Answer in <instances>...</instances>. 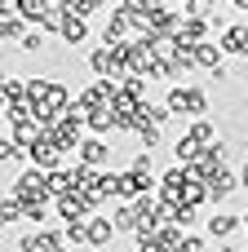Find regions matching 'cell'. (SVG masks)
I'll return each instance as SVG.
<instances>
[{"instance_id": "6da1fadb", "label": "cell", "mask_w": 248, "mask_h": 252, "mask_svg": "<svg viewBox=\"0 0 248 252\" xmlns=\"http://www.w3.org/2000/svg\"><path fill=\"white\" fill-rule=\"evenodd\" d=\"M164 106L182 120H209V89L204 84H173L169 93H164Z\"/></svg>"}, {"instance_id": "7a4b0ae2", "label": "cell", "mask_w": 248, "mask_h": 252, "mask_svg": "<svg viewBox=\"0 0 248 252\" xmlns=\"http://www.w3.org/2000/svg\"><path fill=\"white\" fill-rule=\"evenodd\" d=\"M27 159H31V168H40V173H58V168H67V164H62L67 155H62V146H58L49 133H44V137L27 151Z\"/></svg>"}, {"instance_id": "3957f363", "label": "cell", "mask_w": 248, "mask_h": 252, "mask_svg": "<svg viewBox=\"0 0 248 252\" xmlns=\"http://www.w3.org/2000/svg\"><path fill=\"white\" fill-rule=\"evenodd\" d=\"M67 248V235L58 226H44V230H27L18 239V252H62Z\"/></svg>"}, {"instance_id": "277c9868", "label": "cell", "mask_w": 248, "mask_h": 252, "mask_svg": "<svg viewBox=\"0 0 248 252\" xmlns=\"http://www.w3.org/2000/svg\"><path fill=\"white\" fill-rule=\"evenodd\" d=\"M75 164L98 168V173H111V142H106V137H84V146H80Z\"/></svg>"}, {"instance_id": "5b68a950", "label": "cell", "mask_w": 248, "mask_h": 252, "mask_svg": "<svg viewBox=\"0 0 248 252\" xmlns=\"http://www.w3.org/2000/svg\"><path fill=\"white\" fill-rule=\"evenodd\" d=\"M129 31H133V22L124 18L120 4H111V18H106V27H102V49H120V44H129V40H124Z\"/></svg>"}, {"instance_id": "8992f818", "label": "cell", "mask_w": 248, "mask_h": 252, "mask_svg": "<svg viewBox=\"0 0 248 252\" xmlns=\"http://www.w3.org/2000/svg\"><path fill=\"white\" fill-rule=\"evenodd\" d=\"M53 208H58V217H62L67 226H71V221H93V217H98V213L84 204V195H80V190H71V195L53 199Z\"/></svg>"}, {"instance_id": "52a82bcc", "label": "cell", "mask_w": 248, "mask_h": 252, "mask_svg": "<svg viewBox=\"0 0 248 252\" xmlns=\"http://www.w3.org/2000/svg\"><path fill=\"white\" fill-rule=\"evenodd\" d=\"M217 44H222L226 58H248V22H231V27L217 35Z\"/></svg>"}, {"instance_id": "ba28073f", "label": "cell", "mask_w": 248, "mask_h": 252, "mask_svg": "<svg viewBox=\"0 0 248 252\" xmlns=\"http://www.w3.org/2000/svg\"><path fill=\"white\" fill-rule=\"evenodd\" d=\"M204 230H209V239H217V244H226L235 230H244V221L235 217V213H226V208H217L209 221H204Z\"/></svg>"}, {"instance_id": "9c48e42d", "label": "cell", "mask_w": 248, "mask_h": 252, "mask_svg": "<svg viewBox=\"0 0 248 252\" xmlns=\"http://www.w3.org/2000/svg\"><path fill=\"white\" fill-rule=\"evenodd\" d=\"M235 190H240V173L222 168V173H213V182H209V204H217V208H222Z\"/></svg>"}, {"instance_id": "30bf717a", "label": "cell", "mask_w": 248, "mask_h": 252, "mask_svg": "<svg viewBox=\"0 0 248 252\" xmlns=\"http://www.w3.org/2000/svg\"><path fill=\"white\" fill-rule=\"evenodd\" d=\"M0 35H4V44H18V49H22V40L31 35V31H27V22L18 18V9H13V4H4V13H0Z\"/></svg>"}, {"instance_id": "8fae6325", "label": "cell", "mask_w": 248, "mask_h": 252, "mask_svg": "<svg viewBox=\"0 0 248 252\" xmlns=\"http://www.w3.org/2000/svg\"><path fill=\"white\" fill-rule=\"evenodd\" d=\"M209 31H213V27H209L204 18H182V27H177V44H191V49H195V44H209Z\"/></svg>"}, {"instance_id": "7c38bea8", "label": "cell", "mask_w": 248, "mask_h": 252, "mask_svg": "<svg viewBox=\"0 0 248 252\" xmlns=\"http://www.w3.org/2000/svg\"><path fill=\"white\" fill-rule=\"evenodd\" d=\"M111 221H115V230H120V235H138V226H142V217H138V204H115Z\"/></svg>"}, {"instance_id": "4fadbf2b", "label": "cell", "mask_w": 248, "mask_h": 252, "mask_svg": "<svg viewBox=\"0 0 248 252\" xmlns=\"http://www.w3.org/2000/svg\"><path fill=\"white\" fill-rule=\"evenodd\" d=\"M115 235H120V230H115L111 217H93V221H89V248H106Z\"/></svg>"}, {"instance_id": "5bb4252c", "label": "cell", "mask_w": 248, "mask_h": 252, "mask_svg": "<svg viewBox=\"0 0 248 252\" xmlns=\"http://www.w3.org/2000/svg\"><path fill=\"white\" fill-rule=\"evenodd\" d=\"M0 102H4V106H22V102H31V97H27V75H9L4 89H0Z\"/></svg>"}, {"instance_id": "9a60e30c", "label": "cell", "mask_w": 248, "mask_h": 252, "mask_svg": "<svg viewBox=\"0 0 248 252\" xmlns=\"http://www.w3.org/2000/svg\"><path fill=\"white\" fill-rule=\"evenodd\" d=\"M186 137H191V142H200V146H204V151H209V146H217V142H222V137H217V128H213V124H209V120H191V124H186Z\"/></svg>"}, {"instance_id": "2e32d148", "label": "cell", "mask_w": 248, "mask_h": 252, "mask_svg": "<svg viewBox=\"0 0 248 252\" xmlns=\"http://www.w3.org/2000/svg\"><path fill=\"white\" fill-rule=\"evenodd\" d=\"M84 40H89V22L75 18V13H67V22H62V44H84Z\"/></svg>"}, {"instance_id": "e0dca14e", "label": "cell", "mask_w": 248, "mask_h": 252, "mask_svg": "<svg viewBox=\"0 0 248 252\" xmlns=\"http://www.w3.org/2000/svg\"><path fill=\"white\" fill-rule=\"evenodd\" d=\"M169 120H173V111H169L164 102H146V106H142V115H138V124H151V128H164Z\"/></svg>"}, {"instance_id": "ac0fdd59", "label": "cell", "mask_w": 248, "mask_h": 252, "mask_svg": "<svg viewBox=\"0 0 248 252\" xmlns=\"http://www.w3.org/2000/svg\"><path fill=\"white\" fill-rule=\"evenodd\" d=\"M13 9H18V18H22V22H35V27H40V18H44L49 0H13Z\"/></svg>"}, {"instance_id": "d6986e66", "label": "cell", "mask_w": 248, "mask_h": 252, "mask_svg": "<svg viewBox=\"0 0 248 252\" xmlns=\"http://www.w3.org/2000/svg\"><path fill=\"white\" fill-rule=\"evenodd\" d=\"M62 9H67V13H75V18H84V22H89V18H93V13H98V9H111V4H98V0H62Z\"/></svg>"}, {"instance_id": "ffe728a7", "label": "cell", "mask_w": 248, "mask_h": 252, "mask_svg": "<svg viewBox=\"0 0 248 252\" xmlns=\"http://www.w3.org/2000/svg\"><path fill=\"white\" fill-rule=\"evenodd\" d=\"M169 66H173V80H182L186 71H195V49H191V44H182V49H177V58H173Z\"/></svg>"}, {"instance_id": "44dd1931", "label": "cell", "mask_w": 248, "mask_h": 252, "mask_svg": "<svg viewBox=\"0 0 248 252\" xmlns=\"http://www.w3.org/2000/svg\"><path fill=\"white\" fill-rule=\"evenodd\" d=\"M146 84H151L146 75H129V80L120 84V93H129L133 102H151V97H146Z\"/></svg>"}, {"instance_id": "7402d4cb", "label": "cell", "mask_w": 248, "mask_h": 252, "mask_svg": "<svg viewBox=\"0 0 248 252\" xmlns=\"http://www.w3.org/2000/svg\"><path fill=\"white\" fill-rule=\"evenodd\" d=\"M62 235H67V248H84L89 244V221H71V226H62Z\"/></svg>"}, {"instance_id": "603a6c76", "label": "cell", "mask_w": 248, "mask_h": 252, "mask_svg": "<svg viewBox=\"0 0 248 252\" xmlns=\"http://www.w3.org/2000/svg\"><path fill=\"white\" fill-rule=\"evenodd\" d=\"M129 173H133V177H155V159H151V151H138L133 164H129Z\"/></svg>"}, {"instance_id": "cb8c5ba5", "label": "cell", "mask_w": 248, "mask_h": 252, "mask_svg": "<svg viewBox=\"0 0 248 252\" xmlns=\"http://www.w3.org/2000/svg\"><path fill=\"white\" fill-rule=\"evenodd\" d=\"M138 142H142V151H155V146L164 142V128H151V124H138Z\"/></svg>"}, {"instance_id": "d4e9b609", "label": "cell", "mask_w": 248, "mask_h": 252, "mask_svg": "<svg viewBox=\"0 0 248 252\" xmlns=\"http://www.w3.org/2000/svg\"><path fill=\"white\" fill-rule=\"evenodd\" d=\"M0 221H4V226H18V221H22V204H18L13 195H4V204H0Z\"/></svg>"}, {"instance_id": "484cf974", "label": "cell", "mask_w": 248, "mask_h": 252, "mask_svg": "<svg viewBox=\"0 0 248 252\" xmlns=\"http://www.w3.org/2000/svg\"><path fill=\"white\" fill-rule=\"evenodd\" d=\"M0 159H4V164H18V159H27V151H22L18 142H9V137H4V142H0Z\"/></svg>"}, {"instance_id": "4316f807", "label": "cell", "mask_w": 248, "mask_h": 252, "mask_svg": "<svg viewBox=\"0 0 248 252\" xmlns=\"http://www.w3.org/2000/svg\"><path fill=\"white\" fill-rule=\"evenodd\" d=\"M173 226H177V230H191V226H195V208H186V204L173 208Z\"/></svg>"}, {"instance_id": "83f0119b", "label": "cell", "mask_w": 248, "mask_h": 252, "mask_svg": "<svg viewBox=\"0 0 248 252\" xmlns=\"http://www.w3.org/2000/svg\"><path fill=\"white\" fill-rule=\"evenodd\" d=\"M44 49V31H31L27 40H22V53H40Z\"/></svg>"}, {"instance_id": "f1b7e54d", "label": "cell", "mask_w": 248, "mask_h": 252, "mask_svg": "<svg viewBox=\"0 0 248 252\" xmlns=\"http://www.w3.org/2000/svg\"><path fill=\"white\" fill-rule=\"evenodd\" d=\"M146 80H173V66H169V62H151Z\"/></svg>"}, {"instance_id": "f546056e", "label": "cell", "mask_w": 248, "mask_h": 252, "mask_svg": "<svg viewBox=\"0 0 248 252\" xmlns=\"http://www.w3.org/2000/svg\"><path fill=\"white\" fill-rule=\"evenodd\" d=\"M177 252H204V239H200V235H186V239L177 244Z\"/></svg>"}, {"instance_id": "4dcf8cb0", "label": "cell", "mask_w": 248, "mask_h": 252, "mask_svg": "<svg viewBox=\"0 0 248 252\" xmlns=\"http://www.w3.org/2000/svg\"><path fill=\"white\" fill-rule=\"evenodd\" d=\"M240 190H248V159L240 164Z\"/></svg>"}, {"instance_id": "1f68e13d", "label": "cell", "mask_w": 248, "mask_h": 252, "mask_svg": "<svg viewBox=\"0 0 248 252\" xmlns=\"http://www.w3.org/2000/svg\"><path fill=\"white\" fill-rule=\"evenodd\" d=\"M231 9H240V13H248V0H235V4H231Z\"/></svg>"}, {"instance_id": "d6a6232c", "label": "cell", "mask_w": 248, "mask_h": 252, "mask_svg": "<svg viewBox=\"0 0 248 252\" xmlns=\"http://www.w3.org/2000/svg\"><path fill=\"white\" fill-rule=\"evenodd\" d=\"M240 221H244V235H248V213H240Z\"/></svg>"}, {"instance_id": "836d02e7", "label": "cell", "mask_w": 248, "mask_h": 252, "mask_svg": "<svg viewBox=\"0 0 248 252\" xmlns=\"http://www.w3.org/2000/svg\"><path fill=\"white\" fill-rule=\"evenodd\" d=\"M240 252H248V244H244V248H240Z\"/></svg>"}, {"instance_id": "e575fe53", "label": "cell", "mask_w": 248, "mask_h": 252, "mask_svg": "<svg viewBox=\"0 0 248 252\" xmlns=\"http://www.w3.org/2000/svg\"><path fill=\"white\" fill-rule=\"evenodd\" d=\"M62 252H71V248H62Z\"/></svg>"}]
</instances>
